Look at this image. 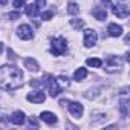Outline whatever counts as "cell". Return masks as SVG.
<instances>
[{
  "instance_id": "obj_1",
  "label": "cell",
  "mask_w": 130,
  "mask_h": 130,
  "mask_svg": "<svg viewBox=\"0 0 130 130\" xmlns=\"http://www.w3.org/2000/svg\"><path fill=\"white\" fill-rule=\"evenodd\" d=\"M23 72L12 64H5L0 68V89L15 90L22 86Z\"/></svg>"
},
{
  "instance_id": "obj_2",
  "label": "cell",
  "mask_w": 130,
  "mask_h": 130,
  "mask_svg": "<svg viewBox=\"0 0 130 130\" xmlns=\"http://www.w3.org/2000/svg\"><path fill=\"white\" fill-rule=\"evenodd\" d=\"M68 49V41L66 38L63 37H58V38H54L51 41V54L55 55V57H60L61 54H64Z\"/></svg>"
},
{
  "instance_id": "obj_3",
  "label": "cell",
  "mask_w": 130,
  "mask_h": 130,
  "mask_svg": "<svg viewBox=\"0 0 130 130\" xmlns=\"http://www.w3.org/2000/svg\"><path fill=\"white\" fill-rule=\"evenodd\" d=\"M96 41H98V34H96V31H93V29H86L84 34H83V43H84V46H86V47H92V46H95Z\"/></svg>"
},
{
  "instance_id": "obj_4",
  "label": "cell",
  "mask_w": 130,
  "mask_h": 130,
  "mask_svg": "<svg viewBox=\"0 0 130 130\" xmlns=\"http://www.w3.org/2000/svg\"><path fill=\"white\" fill-rule=\"evenodd\" d=\"M17 34H19V37H20L22 40H31L32 35H34L32 28H31L29 25H20L19 29H17Z\"/></svg>"
},
{
  "instance_id": "obj_5",
  "label": "cell",
  "mask_w": 130,
  "mask_h": 130,
  "mask_svg": "<svg viewBox=\"0 0 130 130\" xmlns=\"http://www.w3.org/2000/svg\"><path fill=\"white\" fill-rule=\"evenodd\" d=\"M112 11H113L115 17H119V19H127V17H128V12H130L128 6H125V5H118V6H112Z\"/></svg>"
},
{
  "instance_id": "obj_6",
  "label": "cell",
  "mask_w": 130,
  "mask_h": 130,
  "mask_svg": "<svg viewBox=\"0 0 130 130\" xmlns=\"http://www.w3.org/2000/svg\"><path fill=\"white\" fill-rule=\"evenodd\" d=\"M28 101H31V103H43L44 100H46V95H44V92H41V90H35V92H31V93H28Z\"/></svg>"
},
{
  "instance_id": "obj_7",
  "label": "cell",
  "mask_w": 130,
  "mask_h": 130,
  "mask_svg": "<svg viewBox=\"0 0 130 130\" xmlns=\"http://www.w3.org/2000/svg\"><path fill=\"white\" fill-rule=\"evenodd\" d=\"M69 112H71V115L74 118H81V115H83V106L80 103H77V101H72V103H69Z\"/></svg>"
},
{
  "instance_id": "obj_8",
  "label": "cell",
  "mask_w": 130,
  "mask_h": 130,
  "mask_svg": "<svg viewBox=\"0 0 130 130\" xmlns=\"http://www.w3.org/2000/svg\"><path fill=\"white\" fill-rule=\"evenodd\" d=\"M61 90H63L61 81H58V80H52V81H51V86H49V93H51L52 96H57Z\"/></svg>"
},
{
  "instance_id": "obj_9",
  "label": "cell",
  "mask_w": 130,
  "mask_h": 130,
  "mask_svg": "<svg viewBox=\"0 0 130 130\" xmlns=\"http://www.w3.org/2000/svg\"><path fill=\"white\" fill-rule=\"evenodd\" d=\"M25 119H26V115L23 112H20V110H17V112H14L11 115V122L15 124V125H22L25 122Z\"/></svg>"
},
{
  "instance_id": "obj_10",
  "label": "cell",
  "mask_w": 130,
  "mask_h": 130,
  "mask_svg": "<svg viewBox=\"0 0 130 130\" xmlns=\"http://www.w3.org/2000/svg\"><path fill=\"white\" fill-rule=\"evenodd\" d=\"M107 32H109V35H112V37H119V35L122 34V26H119V25H116V23H110L109 28H107Z\"/></svg>"
},
{
  "instance_id": "obj_11",
  "label": "cell",
  "mask_w": 130,
  "mask_h": 130,
  "mask_svg": "<svg viewBox=\"0 0 130 130\" xmlns=\"http://www.w3.org/2000/svg\"><path fill=\"white\" fill-rule=\"evenodd\" d=\"M40 118H41V121H44L47 124H55L57 122V115H54L52 112H41Z\"/></svg>"
},
{
  "instance_id": "obj_12",
  "label": "cell",
  "mask_w": 130,
  "mask_h": 130,
  "mask_svg": "<svg viewBox=\"0 0 130 130\" xmlns=\"http://www.w3.org/2000/svg\"><path fill=\"white\" fill-rule=\"evenodd\" d=\"M25 66L31 71V72H37L38 69H40V66H38V63L34 60V58H26L25 60Z\"/></svg>"
},
{
  "instance_id": "obj_13",
  "label": "cell",
  "mask_w": 130,
  "mask_h": 130,
  "mask_svg": "<svg viewBox=\"0 0 130 130\" xmlns=\"http://www.w3.org/2000/svg\"><path fill=\"white\" fill-rule=\"evenodd\" d=\"M93 15L96 17V20H106L107 19V11L103 8H93Z\"/></svg>"
},
{
  "instance_id": "obj_14",
  "label": "cell",
  "mask_w": 130,
  "mask_h": 130,
  "mask_svg": "<svg viewBox=\"0 0 130 130\" xmlns=\"http://www.w3.org/2000/svg\"><path fill=\"white\" fill-rule=\"evenodd\" d=\"M87 77V69H84V68H80V69H77V72L74 74V78H75V81H81V80H84Z\"/></svg>"
},
{
  "instance_id": "obj_15",
  "label": "cell",
  "mask_w": 130,
  "mask_h": 130,
  "mask_svg": "<svg viewBox=\"0 0 130 130\" xmlns=\"http://www.w3.org/2000/svg\"><path fill=\"white\" fill-rule=\"evenodd\" d=\"M68 12H69L71 15H77V14L80 12V6H78V3L71 2V3L68 5Z\"/></svg>"
},
{
  "instance_id": "obj_16",
  "label": "cell",
  "mask_w": 130,
  "mask_h": 130,
  "mask_svg": "<svg viewBox=\"0 0 130 130\" xmlns=\"http://www.w3.org/2000/svg\"><path fill=\"white\" fill-rule=\"evenodd\" d=\"M37 14H38V8H37L35 5H28V6H26V15L35 17Z\"/></svg>"
},
{
  "instance_id": "obj_17",
  "label": "cell",
  "mask_w": 130,
  "mask_h": 130,
  "mask_svg": "<svg viewBox=\"0 0 130 130\" xmlns=\"http://www.w3.org/2000/svg\"><path fill=\"white\" fill-rule=\"evenodd\" d=\"M103 61L100 58H87V66H92V68H101Z\"/></svg>"
},
{
  "instance_id": "obj_18",
  "label": "cell",
  "mask_w": 130,
  "mask_h": 130,
  "mask_svg": "<svg viewBox=\"0 0 130 130\" xmlns=\"http://www.w3.org/2000/svg\"><path fill=\"white\" fill-rule=\"evenodd\" d=\"M71 25H72L75 29H81V28L84 26V22H83V20H72Z\"/></svg>"
},
{
  "instance_id": "obj_19",
  "label": "cell",
  "mask_w": 130,
  "mask_h": 130,
  "mask_svg": "<svg viewBox=\"0 0 130 130\" xmlns=\"http://www.w3.org/2000/svg\"><path fill=\"white\" fill-rule=\"evenodd\" d=\"M25 2H26V0H14L12 5H14V8H15V9H20V8H23V6H25Z\"/></svg>"
},
{
  "instance_id": "obj_20",
  "label": "cell",
  "mask_w": 130,
  "mask_h": 130,
  "mask_svg": "<svg viewBox=\"0 0 130 130\" xmlns=\"http://www.w3.org/2000/svg\"><path fill=\"white\" fill-rule=\"evenodd\" d=\"M35 6H37L38 9L44 8V6H46V0H35Z\"/></svg>"
},
{
  "instance_id": "obj_21",
  "label": "cell",
  "mask_w": 130,
  "mask_h": 130,
  "mask_svg": "<svg viewBox=\"0 0 130 130\" xmlns=\"http://www.w3.org/2000/svg\"><path fill=\"white\" fill-rule=\"evenodd\" d=\"M41 19H43V20H51V19H52V12H51V11H44V12L41 14Z\"/></svg>"
},
{
  "instance_id": "obj_22",
  "label": "cell",
  "mask_w": 130,
  "mask_h": 130,
  "mask_svg": "<svg viewBox=\"0 0 130 130\" xmlns=\"http://www.w3.org/2000/svg\"><path fill=\"white\" fill-rule=\"evenodd\" d=\"M121 110H122V113L127 112V101H122V103H121Z\"/></svg>"
},
{
  "instance_id": "obj_23",
  "label": "cell",
  "mask_w": 130,
  "mask_h": 130,
  "mask_svg": "<svg viewBox=\"0 0 130 130\" xmlns=\"http://www.w3.org/2000/svg\"><path fill=\"white\" fill-rule=\"evenodd\" d=\"M29 124L34 125V127H38V122H37V119H34V118H29Z\"/></svg>"
},
{
  "instance_id": "obj_24",
  "label": "cell",
  "mask_w": 130,
  "mask_h": 130,
  "mask_svg": "<svg viewBox=\"0 0 130 130\" xmlns=\"http://www.w3.org/2000/svg\"><path fill=\"white\" fill-rule=\"evenodd\" d=\"M101 2H103V3H104L106 6H109V8H112V6H113V5H112V2H110V0H101Z\"/></svg>"
},
{
  "instance_id": "obj_25",
  "label": "cell",
  "mask_w": 130,
  "mask_h": 130,
  "mask_svg": "<svg viewBox=\"0 0 130 130\" xmlns=\"http://www.w3.org/2000/svg\"><path fill=\"white\" fill-rule=\"evenodd\" d=\"M8 5V0H0V6H5Z\"/></svg>"
},
{
  "instance_id": "obj_26",
  "label": "cell",
  "mask_w": 130,
  "mask_h": 130,
  "mask_svg": "<svg viewBox=\"0 0 130 130\" xmlns=\"http://www.w3.org/2000/svg\"><path fill=\"white\" fill-rule=\"evenodd\" d=\"M19 17V14H9V19H17Z\"/></svg>"
},
{
  "instance_id": "obj_27",
  "label": "cell",
  "mask_w": 130,
  "mask_h": 130,
  "mask_svg": "<svg viewBox=\"0 0 130 130\" xmlns=\"http://www.w3.org/2000/svg\"><path fill=\"white\" fill-rule=\"evenodd\" d=\"M2 51H3V43H0V54H2Z\"/></svg>"
},
{
  "instance_id": "obj_28",
  "label": "cell",
  "mask_w": 130,
  "mask_h": 130,
  "mask_svg": "<svg viewBox=\"0 0 130 130\" xmlns=\"http://www.w3.org/2000/svg\"><path fill=\"white\" fill-rule=\"evenodd\" d=\"M121 2H125V0H121Z\"/></svg>"
}]
</instances>
